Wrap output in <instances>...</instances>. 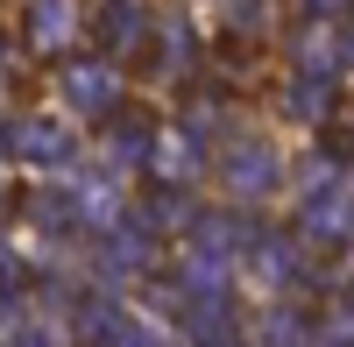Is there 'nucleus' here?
<instances>
[]
</instances>
